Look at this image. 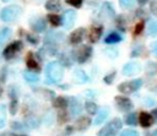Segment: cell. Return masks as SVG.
Returning <instances> with one entry per match:
<instances>
[{"label":"cell","instance_id":"cell-1","mask_svg":"<svg viewBox=\"0 0 157 136\" xmlns=\"http://www.w3.org/2000/svg\"><path fill=\"white\" fill-rule=\"evenodd\" d=\"M45 74H47V77L50 82H60L63 80V76H64V69L63 66L60 65V62L58 61H52L47 65L45 67Z\"/></svg>","mask_w":157,"mask_h":136},{"label":"cell","instance_id":"cell-2","mask_svg":"<svg viewBox=\"0 0 157 136\" xmlns=\"http://www.w3.org/2000/svg\"><path fill=\"white\" fill-rule=\"evenodd\" d=\"M121 126H123L121 120L115 118V119L110 120L103 129L99 130L98 136H115L118 134V131L121 130Z\"/></svg>","mask_w":157,"mask_h":136},{"label":"cell","instance_id":"cell-3","mask_svg":"<svg viewBox=\"0 0 157 136\" xmlns=\"http://www.w3.org/2000/svg\"><path fill=\"white\" fill-rule=\"evenodd\" d=\"M21 13V7L17 5L6 6L0 11V20L4 22H11L16 20Z\"/></svg>","mask_w":157,"mask_h":136},{"label":"cell","instance_id":"cell-4","mask_svg":"<svg viewBox=\"0 0 157 136\" xmlns=\"http://www.w3.org/2000/svg\"><path fill=\"white\" fill-rule=\"evenodd\" d=\"M141 86H142V80H141V78H136V80H131V81L120 83V85L118 86V89H119L121 93L129 94V93H132V92L137 91Z\"/></svg>","mask_w":157,"mask_h":136},{"label":"cell","instance_id":"cell-5","mask_svg":"<svg viewBox=\"0 0 157 136\" xmlns=\"http://www.w3.org/2000/svg\"><path fill=\"white\" fill-rule=\"evenodd\" d=\"M92 54V48L90 45H80L78 48H76L74 50V55H75V59L77 62L80 64H83L86 62L90 56Z\"/></svg>","mask_w":157,"mask_h":136},{"label":"cell","instance_id":"cell-6","mask_svg":"<svg viewBox=\"0 0 157 136\" xmlns=\"http://www.w3.org/2000/svg\"><path fill=\"white\" fill-rule=\"evenodd\" d=\"M21 49H22V42H20V40H16V42L9 44V45L5 48V50H4V56H5V59H12Z\"/></svg>","mask_w":157,"mask_h":136},{"label":"cell","instance_id":"cell-7","mask_svg":"<svg viewBox=\"0 0 157 136\" xmlns=\"http://www.w3.org/2000/svg\"><path fill=\"white\" fill-rule=\"evenodd\" d=\"M115 100V104L118 107V109H120L121 111H128V110H131L134 104L128 98V97H124V96H117L114 98Z\"/></svg>","mask_w":157,"mask_h":136},{"label":"cell","instance_id":"cell-8","mask_svg":"<svg viewBox=\"0 0 157 136\" xmlns=\"http://www.w3.org/2000/svg\"><path fill=\"white\" fill-rule=\"evenodd\" d=\"M123 75L125 76H134L141 71V65L136 61H130L123 66Z\"/></svg>","mask_w":157,"mask_h":136},{"label":"cell","instance_id":"cell-9","mask_svg":"<svg viewBox=\"0 0 157 136\" xmlns=\"http://www.w3.org/2000/svg\"><path fill=\"white\" fill-rule=\"evenodd\" d=\"M75 21H76V12L74 10H66V11H64L61 22H63V25H64V27L66 29L71 28L75 25Z\"/></svg>","mask_w":157,"mask_h":136},{"label":"cell","instance_id":"cell-10","mask_svg":"<svg viewBox=\"0 0 157 136\" xmlns=\"http://www.w3.org/2000/svg\"><path fill=\"white\" fill-rule=\"evenodd\" d=\"M102 33H103V27L102 26H92L90 28V31H88L87 38H88V40L91 43H97L99 40Z\"/></svg>","mask_w":157,"mask_h":136},{"label":"cell","instance_id":"cell-11","mask_svg":"<svg viewBox=\"0 0 157 136\" xmlns=\"http://www.w3.org/2000/svg\"><path fill=\"white\" fill-rule=\"evenodd\" d=\"M85 32H86V29H85V28H77V29H75V31L70 34V38H69L70 43H71V44H74V45H76V44H78V43H81V40L83 39Z\"/></svg>","mask_w":157,"mask_h":136},{"label":"cell","instance_id":"cell-12","mask_svg":"<svg viewBox=\"0 0 157 136\" xmlns=\"http://www.w3.org/2000/svg\"><path fill=\"white\" fill-rule=\"evenodd\" d=\"M153 118L150 113H146V111H141L140 115H139V124L142 126V127H150L152 124H153Z\"/></svg>","mask_w":157,"mask_h":136},{"label":"cell","instance_id":"cell-13","mask_svg":"<svg viewBox=\"0 0 157 136\" xmlns=\"http://www.w3.org/2000/svg\"><path fill=\"white\" fill-rule=\"evenodd\" d=\"M69 105H70V113H71L72 116H77L78 114H81V111H82L81 103H80L75 97H71V98H70Z\"/></svg>","mask_w":157,"mask_h":136},{"label":"cell","instance_id":"cell-14","mask_svg":"<svg viewBox=\"0 0 157 136\" xmlns=\"http://www.w3.org/2000/svg\"><path fill=\"white\" fill-rule=\"evenodd\" d=\"M91 125V119L88 116H80L75 121V129L78 131H85Z\"/></svg>","mask_w":157,"mask_h":136},{"label":"cell","instance_id":"cell-15","mask_svg":"<svg viewBox=\"0 0 157 136\" xmlns=\"http://www.w3.org/2000/svg\"><path fill=\"white\" fill-rule=\"evenodd\" d=\"M101 13L102 15H104L105 16V18H112V17H114L115 16V11H114V9H113V6H112V4L110 2H103V5H102V9H101Z\"/></svg>","mask_w":157,"mask_h":136},{"label":"cell","instance_id":"cell-16","mask_svg":"<svg viewBox=\"0 0 157 136\" xmlns=\"http://www.w3.org/2000/svg\"><path fill=\"white\" fill-rule=\"evenodd\" d=\"M69 105V99L63 97V96H59V97H55L54 100H53V107L56 108V109H66Z\"/></svg>","mask_w":157,"mask_h":136},{"label":"cell","instance_id":"cell-17","mask_svg":"<svg viewBox=\"0 0 157 136\" xmlns=\"http://www.w3.org/2000/svg\"><path fill=\"white\" fill-rule=\"evenodd\" d=\"M31 26L36 32H43L45 29V21L42 17H36L31 21Z\"/></svg>","mask_w":157,"mask_h":136},{"label":"cell","instance_id":"cell-18","mask_svg":"<svg viewBox=\"0 0 157 136\" xmlns=\"http://www.w3.org/2000/svg\"><path fill=\"white\" fill-rule=\"evenodd\" d=\"M26 64H27L29 70H33V71H38L39 70V64L37 62V60L34 59L32 53H28V55L26 58Z\"/></svg>","mask_w":157,"mask_h":136},{"label":"cell","instance_id":"cell-19","mask_svg":"<svg viewBox=\"0 0 157 136\" xmlns=\"http://www.w3.org/2000/svg\"><path fill=\"white\" fill-rule=\"evenodd\" d=\"M108 116V109L107 108H102L98 110L97 115H96V119H94V125H101Z\"/></svg>","mask_w":157,"mask_h":136},{"label":"cell","instance_id":"cell-20","mask_svg":"<svg viewBox=\"0 0 157 136\" xmlns=\"http://www.w3.org/2000/svg\"><path fill=\"white\" fill-rule=\"evenodd\" d=\"M121 39H123V37H121L119 33L112 32V33H109V34L105 37L104 42H105L107 44H115V43H119Z\"/></svg>","mask_w":157,"mask_h":136},{"label":"cell","instance_id":"cell-21","mask_svg":"<svg viewBox=\"0 0 157 136\" xmlns=\"http://www.w3.org/2000/svg\"><path fill=\"white\" fill-rule=\"evenodd\" d=\"M74 78H75V81L78 82V83H85V82H87V80H88L86 72H85L83 70H80V69H78V70H75V72H74Z\"/></svg>","mask_w":157,"mask_h":136},{"label":"cell","instance_id":"cell-22","mask_svg":"<svg viewBox=\"0 0 157 136\" xmlns=\"http://www.w3.org/2000/svg\"><path fill=\"white\" fill-rule=\"evenodd\" d=\"M61 7L60 0H48L45 2V9L49 11H59Z\"/></svg>","mask_w":157,"mask_h":136},{"label":"cell","instance_id":"cell-23","mask_svg":"<svg viewBox=\"0 0 157 136\" xmlns=\"http://www.w3.org/2000/svg\"><path fill=\"white\" fill-rule=\"evenodd\" d=\"M85 109L87 110L88 114H97V111H98L97 104L94 102H91V100H87L85 103Z\"/></svg>","mask_w":157,"mask_h":136},{"label":"cell","instance_id":"cell-24","mask_svg":"<svg viewBox=\"0 0 157 136\" xmlns=\"http://www.w3.org/2000/svg\"><path fill=\"white\" fill-rule=\"evenodd\" d=\"M10 36H11V29H10V28L5 27V28L0 29V44L5 43V42L10 38Z\"/></svg>","mask_w":157,"mask_h":136},{"label":"cell","instance_id":"cell-25","mask_svg":"<svg viewBox=\"0 0 157 136\" xmlns=\"http://www.w3.org/2000/svg\"><path fill=\"white\" fill-rule=\"evenodd\" d=\"M48 21H49V23H50L52 26H54V27H58V26L61 25V18H60L58 15H55V13L48 15Z\"/></svg>","mask_w":157,"mask_h":136},{"label":"cell","instance_id":"cell-26","mask_svg":"<svg viewBox=\"0 0 157 136\" xmlns=\"http://www.w3.org/2000/svg\"><path fill=\"white\" fill-rule=\"evenodd\" d=\"M126 25H128V21L124 17V15H119L118 18H117V27L120 31H125L126 29Z\"/></svg>","mask_w":157,"mask_h":136},{"label":"cell","instance_id":"cell-27","mask_svg":"<svg viewBox=\"0 0 157 136\" xmlns=\"http://www.w3.org/2000/svg\"><path fill=\"white\" fill-rule=\"evenodd\" d=\"M23 77L26 78V81L32 82V83L38 82V80H39V76H38L37 74H34V72H31V71H26V72L23 74Z\"/></svg>","mask_w":157,"mask_h":136},{"label":"cell","instance_id":"cell-28","mask_svg":"<svg viewBox=\"0 0 157 136\" xmlns=\"http://www.w3.org/2000/svg\"><path fill=\"white\" fill-rule=\"evenodd\" d=\"M147 32L151 37H156L157 36V21H152L150 22L148 27H147Z\"/></svg>","mask_w":157,"mask_h":136},{"label":"cell","instance_id":"cell-29","mask_svg":"<svg viewBox=\"0 0 157 136\" xmlns=\"http://www.w3.org/2000/svg\"><path fill=\"white\" fill-rule=\"evenodd\" d=\"M137 116H136V114H134V113H130V114H128L126 116H125V123L128 124V125H136L137 124Z\"/></svg>","mask_w":157,"mask_h":136},{"label":"cell","instance_id":"cell-30","mask_svg":"<svg viewBox=\"0 0 157 136\" xmlns=\"http://www.w3.org/2000/svg\"><path fill=\"white\" fill-rule=\"evenodd\" d=\"M67 118H69L67 111H66L65 109H60V110H59V114H58V121H59V124L66 123V121H67Z\"/></svg>","mask_w":157,"mask_h":136},{"label":"cell","instance_id":"cell-31","mask_svg":"<svg viewBox=\"0 0 157 136\" xmlns=\"http://www.w3.org/2000/svg\"><path fill=\"white\" fill-rule=\"evenodd\" d=\"M136 0H119V5L123 9H131L135 5Z\"/></svg>","mask_w":157,"mask_h":136},{"label":"cell","instance_id":"cell-32","mask_svg":"<svg viewBox=\"0 0 157 136\" xmlns=\"http://www.w3.org/2000/svg\"><path fill=\"white\" fill-rule=\"evenodd\" d=\"M144 27H145V23H144V21H140V22H137V23L135 25V28H134V36H137V34H140V33L142 32Z\"/></svg>","mask_w":157,"mask_h":136},{"label":"cell","instance_id":"cell-33","mask_svg":"<svg viewBox=\"0 0 157 136\" xmlns=\"http://www.w3.org/2000/svg\"><path fill=\"white\" fill-rule=\"evenodd\" d=\"M59 62H60V65H64V66H71V60L65 54H61L60 55V61Z\"/></svg>","mask_w":157,"mask_h":136},{"label":"cell","instance_id":"cell-34","mask_svg":"<svg viewBox=\"0 0 157 136\" xmlns=\"http://www.w3.org/2000/svg\"><path fill=\"white\" fill-rule=\"evenodd\" d=\"M115 71H113V72H110V74H108L107 76H104V78H103V81L105 82V83H108V85H110L113 81H114V78H115Z\"/></svg>","mask_w":157,"mask_h":136},{"label":"cell","instance_id":"cell-35","mask_svg":"<svg viewBox=\"0 0 157 136\" xmlns=\"http://www.w3.org/2000/svg\"><path fill=\"white\" fill-rule=\"evenodd\" d=\"M120 136H139V132L135 130H131V129H126V130L121 131Z\"/></svg>","mask_w":157,"mask_h":136},{"label":"cell","instance_id":"cell-36","mask_svg":"<svg viewBox=\"0 0 157 136\" xmlns=\"http://www.w3.org/2000/svg\"><path fill=\"white\" fill-rule=\"evenodd\" d=\"M6 123V116H5V111H4V107L0 105V127H2Z\"/></svg>","mask_w":157,"mask_h":136},{"label":"cell","instance_id":"cell-37","mask_svg":"<svg viewBox=\"0 0 157 136\" xmlns=\"http://www.w3.org/2000/svg\"><path fill=\"white\" fill-rule=\"evenodd\" d=\"M150 11L153 16L157 17V0H152L150 4Z\"/></svg>","mask_w":157,"mask_h":136},{"label":"cell","instance_id":"cell-38","mask_svg":"<svg viewBox=\"0 0 157 136\" xmlns=\"http://www.w3.org/2000/svg\"><path fill=\"white\" fill-rule=\"evenodd\" d=\"M66 2L71 6H74V7H81L83 0H66Z\"/></svg>","mask_w":157,"mask_h":136},{"label":"cell","instance_id":"cell-39","mask_svg":"<svg viewBox=\"0 0 157 136\" xmlns=\"http://www.w3.org/2000/svg\"><path fill=\"white\" fill-rule=\"evenodd\" d=\"M16 111H17V100H16V98H12L11 104H10V113L15 114Z\"/></svg>","mask_w":157,"mask_h":136},{"label":"cell","instance_id":"cell-40","mask_svg":"<svg viewBox=\"0 0 157 136\" xmlns=\"http://www.w3.org/2000/svg\"><path fill=\"white\" fill-rule=\"evenodd\" d=\"M142 50H144V48H142L141 45H140V47H137V48H135V49L131 51V56H140Z\"/></svg>","mask_w":157,"mask_h":136},{"label":"cell","instance_id":"cell-41","mask_svg":"<svg viewBox=\"0 0 157 136\" xmlns=\"http://www.w3.org/2000/svg\"><path fill=\"white\" fill-rule=\"evenodd\" d=\"M28 125L31 126V127H37L38 126V124H39V121L36 119V118H32V119H28Z\"/></svg>","mask_w":157,"mask_h":136},{"label":"cell","instance_id":"cell-42","mask_svg":"<svg viewBox=\"0 0 157 136\" xmlns=\"http://www.w3.org/2000/svg\"><path fill=\"white\" fill-rule=\"evenodd\" d=\"M27 39H28V42L32 43V44H37V43H38V38H37L36 36H33V34H27Z\"/></svg>","mask_w":157,"mask_h":136},{"label":"cell","instance_id":"cell-43","mask_svg":"<svg viewBox=\"0 0 157 136\" xmlns=\"http://www.w3.org/2000/svg\"><path fill=\"white\" fill-rule=\"evenodd\" d=\"M105 53H107V55H108L109 58H115V56L118 55V51H117L115 49H107Z\"/></svg>","mask_w":157,"mask_h":136},{"label":"cell","instance_id":"cell-44","mask_svg":"<svg viewBox=\"0 0 157 136\" xmlns=\"http://www.w3.org/2000/svg\"><path fill=\"white\" fill-rule=\"evenodd\" d=\"M155 103L156 102L152 98H145V100H144V104L147 105V107H152V105H155Z\"/></svg>","mask_w":157,"mask_h":136},{"label":"cell","instance_id":"cell-45","mask_svg":"<svg viewBox=\"0 0 157 136\" xmlns=\"http://www.w3.org/2000/svg\"><path fill=\"white\" fill-rule=\"evenodd\" d=\"M147 71H148L151 75L155 74V71H156V66H155L153 62H150V64H148V66H147Z\"/></svg>","mask_w":157,"mask_h":136},{"label":"cell","instance_id":"cell-46","mask_svg":"<svg viewBox=\"0 0 157 136\" xmlns=\"http://www.w3.org/2000/svg\"><path fill=\"white\" fill-rule=\"evenodd\" d=\"M152 53H153L155 55H157V42L152 44Z\"/></svg>","mask_w":157,"mask_h":136},{"label":"cell","instance_id":"cell-47","mask_svg":"<svg viewBox=\"0 0 157 136\" xmlns=\"http://www.w3.org/2000/svg\"><path fill=\"white\" fill-rule=\"evenodd\" d=\"M152 118H153V120H157V109H155L153 111H152Z\"/></svg>","mask_w":157,"mask_h":136},{"label":"cell","instance_id":"cell-48","mask_svg":"<svg viewBox=\"0 0 157 136\" xmlns=\"http://www.w3.org/2000/svg\"><path fill=\"white\" fill-rule=\"evenodd\" d=\"M72 131H74V127L72 126H67L66 127V134H71Z\"/></svg>","mask_w":157,"mask_h":136},{"label":"cell","instance_id":"cell-49","mask_svg":"<svg viewBox=\"0 0 157 136\" xmlns=\"http://www.w3.org/2000/svg\"><path fill=\"white\" fill-rule=\"evenodd\" d=\"M137 1H139V4H140V5H145L148 0H137Z\"/></svg>","mask_w":157,"mask_h":136},{"label":"cell","instance_id":"cell-50","mask_svg":"<svg viewBox=\"0 0 157 136\" xmlns=\"http://www.w3.org/2000/svg\"><path fill=\"white\" fill-rule=\"evenodd\" d=\"M151 89H152V91H156V92H157V83H156V86L151 87Z\"/></svg>","mask_w":157,"mask_h":136},{"label":"cell","instance_id":"cell-51","mask_svg":"<svg viewBox=\"0 0 157 136\" xmlns=\"http://www.w3.org/2000/svg\"><path fill=\"white\" fill-rule=\"evenodd\" d=\"M96 1H98V0H88V2H90V4H94Z\"/></svg>","mask_w":157,"mask_h":136},{"label":"cell","instance_id":"cell-52","mask_svg":"<svg viewBox=\"0 0 157 136\" xmlns=\"http://www.w3.org/2000/svg\"><path fill=\"white\" fill-rule=\"evenodd\" d=\"M0 136H11V135H10V134H9V132H6V134H1V135H0Z\"/></svg>","mask_w":157,"mask_h":136},{"label":"cell","instance_id":"cell-53","mask_svg":"<svg viewBox=\"0 0 157 136\" xmlns=\"http://www.w3.org/2000/svg\"><path fill=\"white\" fill-rule=\"evenodd\" d=\"M2 94V88H1V86H0V96Z\"/></svg>","mask_w":157,"mask_h":136},{"label":"cell","instance_id":"cell-54","mask_svg":"<svg viewBox=\"0 0 157 136\" xmlns=\"http://www.w3.org/2000/svg\"><path fill=\"white\" fill-rule=\"evenodd\" d=\"M2 1H9V0H2Z\"/></svg>","mask_w":157,"mask_h":136},{"label":"cell","instance_id":"cell-55","mask_svg":"<svg viewBox=\"0 0 157 136\" xmlns=\"http://www.w3.org/2000/svg\"><path fill=\"white\" fill-rule=\"evenodd\" d=\"M20 136H25V135H20Z\"/></svg>","mask_w":157,"mask_h":136}]
</instances>
